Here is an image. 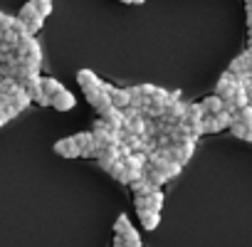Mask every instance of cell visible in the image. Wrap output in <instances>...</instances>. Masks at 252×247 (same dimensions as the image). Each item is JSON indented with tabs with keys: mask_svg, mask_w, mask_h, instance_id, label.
<instances>
[{
	"mask_svg": "<svg viewBox=\"0 0 252 247\" xmlns=\"http://www.w3.org/2000/svg\"><path fill=\"white\" fill-rule=\"evenodd\" d=\"M87 101L96 109L99 116H104L109 109H114V99H111V92H104V89H94V92H84Z\"/></svg>",
	"mask_w": 252,
	"mask_h": 247,
	"instance_id": "6da1fadb",
	"label": "cell"
},
{
	"mask_svg": "<svg viewBox=\"0 0 252 247\" xmlns=\"http://www.w3.org/2000/svg\"><path fill=\"white\" fill-rule=\"evenodd\" d=\"M114 235L124 237L126 242H136V240H141L139 232H136V227L131 225L129 215H119V217H116V222H114Z\"/></svg>",
	"mask_w": 252,
	"mask_h": 247,
	"instance_id": "7a4b0ae2",
	"label": "cell"
},
{
	"mask_svg": "<svg viewBox=\"0 0 252 247\" xmlns=\"http://www.w3.org/2000/svg\"><path fill=\"white\" fill-rule=\"evenodd\" d=\"M55 154L62 156V158H77V156H82V149L74 141V136H67V139H60L55 144Z\"/></svg>",
	"mask_w": 252,
	"mask_h": 247,
	"instance_id": "3957f363",
	"label": "cell"
},
{
	"mask_svg": "<svg viewBox=\"0 0 252 247\" xmlns=\"http://www.w3.org/2000/svg\"><path fill=\"white\" fill-rule=\"evenodd\" d=\"M186 114H188V104H183V101L178 99V101H171V104H168L163 121H168V124H183V121H186Z\"/></svg>",
	"mask_w": 252,
	"mask_h": 247,
	"instance_id": "277c9868",
	"label": "cell"
},
{
	"mask_svg": "<svg viewBox=\"0 0 252 247\" xmlns=\"http://www.w3.org/2000/svg\"><path fill=\"white\" fill-rule=\"evenodd\" d=\"M77 84L84 89V92H94V89H101V79L92 72V69H79L77 72Z\"/></svg>",
	"mask_w": 252,
	"mask_h": 247,
	"instance_id": "5b68a950",
	"label": "cell"
},
{
	"mask_svg": "<svg viewBox=\"0 0 252 247\" xmlns=\"http://www.w3.org/2000/svg\"><path fill=\"white\" fill-rule=\"evenodd\" d=\"M116 161H121L119 146H101V151H99V156H96V163H99L104 171H109Z\"/></svg>",
	"mask_w": 252,
	"mask_h": 247,
	"instance_id": "8992f818",
	"label": "cell"
},
{
	"mask_svg": "<svg viewBox=\"0 0 252 247\" xmlns=\"http://www.w3.org/2000/svg\"><path fill=\"white\" fill-rule=\"evenodd\" d=\"M235 84H237V77H235L232 72H225V74L218 79V84H215V94H218V96H222V99H227V96L232 94Z\"/></svg>",
	"mask_w": 252,
	"mask_h": 247,
	"instance_id": "52a82bcc",
	"label": "cell"
},
{
	"mask_svg": "<svg viewBox=\"0 0 252 247\" xmlns=\"http://www.w3.org/2000/svg\"><path fill=\"white\" fill-rule=\"evenodd\" d=\"M74 94L72 92H67V89H62L60 94H55L52 96V109H57V111H69V109H74Z\"/></svg>",
	"mask_w": 252,
	"mask_h": 247,
	"instance_id": "ba28073f",
	"label": "cell"
},
{
	"mask_svg": "<svg viewBox=\"0 0 252 247\" xmlns=\"http://www.w3.org/2000/svg\"><path fill=\"white\" fill-rule=\"evenodd\" d=\"M136 213H139V220H141V225H144L146 230H156V227H158V222H161L158 210L146 208V210H136Z\"/></svg>",
	"mask_w": 252,
	"mask_h": 247,
	"instance_id": "9c48e42d",
	"label": "cell"
},
{
	"mask_svg": "<svg viewBox=\"0 0 252 247\" xmlns=\"http://www.w3.org/2000/svg\"><path fill=\"white\" fill-rule=\"evenodd\" d=\"M30 101H32V96H30V92L20 84L18 89H15V94H13V99H10V104L18 109V111H23V109H28L30 106Z\"/></svg>",
	"mask_w": 252,
	"mask_h": 247,
	"instance_id": "30bf717a",
	"label": "cell"
},
{
	"mask_svg": "<svg viewBox=\"0 0 252 247\" xmlns=\"http://www.w3.org/2000/svg\"><path fill=\"white\" fill-rule=\"evenodd\" d=\"M101 119H106V124H109V126L111 129H124V124H126V116H124V109H109Z\"/></svg>",
	"mask_w": 252,
	"mask_h": 247,
	"instance_id": "8fae6325",
	"label": "cell"
},
{
	"mask_svg": "<svg viewBox=\"0 0 252 247\" xmlns=\"http://www.w3.org/2000/svg\"><path fill=\"white\" fill-rule=\"evenodd\" d=\"M111 99H114V106L116 109H126V106H131V89H114L111 92Z\"/></svg>",
	"mask_w": 252,
	"mask_h": 247,
	"instance_id": "7c38bea8",
	"label": "cell"
},
{
	"mask_svg": "<svg viewBox=\"0 0 252 247\" xmlns=\"http://www.w3.org/2000/svg\"><path fill=\"white\" fill-rule=\"evenodd\" d=\"M129 185H131L134 195H149V193H154V190H156V185H154L146 176H144V178H139V181H131Z\"/></svg>",
	"mask_w": 252,
	"mask_h": 247,
	"instance_id": "4fadbf2b",
	"label": "cell"
},
{
	"mask_svg": "<svg viewBox=\"0 0 252 247\" xmlns=\"http://www.w3.org/2000/svg\"><path fill=\"white\" fill-rule=\"evenodd\" d=\"M203 106H205L208 114H220V111L225 109V99L218 96V94H213V96H205V99H203Z\"/></svg>",
	"mask_w": 252,
	"mask_h": 247,
	"instance_id": "5bb4252c",
	"label": "cell"
},
{
	"mask_svg": "<svg viewBox=\"0 0 252 247\" xmlns=\"http://www.w3.org/2000/svg\"><path fill=\"white\" fill-rule=\"evenodd\" d=\"M193 149H195V141L176 144V161H178V163H188V161H190V156H193Z\"/></svg>",
	"mask_w": 252,
	"mask_h": 247,
	"instance_id": "9a60e30c",
	"label": "cell"
},
{
	"mask_svg": "<svg viewBox=\"0 0 252 247\" xmlns=\"http://www.w3.org/2000/svg\"><path fill=\"white\" fill-rule=\"evenodd\" d=\"M144 176H146V178H149V181H151L156 188H161V185L168 181V178H166V176H163V173H161L156 166H151V163H146V168H144Z\"/></svg>",
	"mask_w": 252,
	"mask_h": 247,
	"instance_id": "2e32d148",
	"label": "cell"
},
{
	"mask_svg": "<svg viewBox=\"0 0 252 247\" xmlns=\"http://www.w3.org/2000/svg\"><path fill=\"white\" fill-rule=\"evenodd\" d=\"M109 173H111L119 183H131V178H129V168L124 166V161H116V163L109 168Z\"/></svg>",
	"mask_w": 252,
	"mask_h": 247,
	"instance_id": "e0dca14e",
	"label": "cell"
},
{
	"mask_svg": "<svg viewBox=\"0 0 252 247\" xmlns=\"http://www.w3.org/2000/svg\"><path fill=\"white\" fill-rule=\"evenodd\" d=\"M64 87H62V82H57L55 77H42V92L45 94H50V96H55V94H60Z\"/></svg>",
	"mask_w": 252,
	"mask_h": 247,
	"instance_id": "ac0fdd59",
	"label": "cell"
},
{
	"mask_svg": "<svg viewBox=\"0 0 252 247\" xmlns=\"http://www.w3.org/2000/svg\"><path fill=\"white\" fill-rule=\"evenodd\" d=\"M203 124H205V134H218V131H222L220 121H218V114H205Z\"/></svg>",
	"mask_w": 252,
	"mask_h": 247,
	"instance_id": "d6986e66",
	"label": "cell"
},
{
	"mask_svg": "<svg viewBox=\"0 0 252 247\" xmlns=\"http://www.w3.org/2000/svg\"><path fill=\"white\" fill-rule=\"evenodd\" d=\"M230 72H232L235 77H240V74H245V72H247V57H245V52L230 62Z\"/></svg>",
	"mask_w": 252,
	"mask_h": 247,
	"instance_id": "ffe728a7",
	"label": "cell"
},
{
	"mask_svg": "<svg viewBox=\"0 0 252 247\" xmlns=\"http://www.w3.org/2000/svg\"><path fill=\"white\" fill-rule=\"evenodd\" d=\"M235 121L245 124V126H252V104H247V106L237 109V111H235Z\"/></svg>",
	"mask_w": 252,
	"mask_h": 247,
	"instance_id": "44dd1931",
	"label": "cell"
},
{
	"mask_svg": "<svg viewBox=\"0 0 252 247\" xmlns=\"http://www.w3.org/2000/svg\"><path fill=\"white\" fill-rule=\"evenodd\" d=\"M35 15H40V13H37V8H35L32 0H30V3H25V5L20 8V13H18V18H20L23 23H28V20H30V18H35Z\"/></svg>",
	"mask_w": 252,
	"mask_h": 247,
	"instance_id": "7402d4cb",
	"label": "cell"
},
{
	"mask_svg": "<svg viewBox=\"0 0 252 247\" xmlns=\"http://www.w3.org/2000/svg\"><path fill=\"white\" fill-rule=\"evenodd\" d=\"M74 141L79 144V149H89V146H94V144H96V139H94V134H92V131H82V134H77V136H74Z\"/></svg>",
	"mask_w": 252,
	"mask_h": 247,
	"instance_id": "603a6c76",
	"label": "cell"
},
{
	"mask_svg": "<svg viewBox=\"0 0 252 247\" xmlns=\"http://www.w3.org/2000/svg\"><path fill=\"white\" fill-rule=\"evenodd\" d=\"M163 193H161V188H156L154 193H149V203H151V210H158L161 213V208H163Z\"/></svg>",
	"mask_w": 252,
	"mask_h": 247,
	"instance_id": "cb8c5ba5",
	"label": "cell"
},
{
	"mask_svg": "<svg viewBox=\"0 0 252 247\" xmlns=\"http://www.w3.org/2000/svg\"><path fill=\"white\" fill-rule=\"evenodd\" d=\"M25 25H28V32H30V35H37V32L42 30V25H45V18H42V15H35V18H30Z\"/></svg>",
	"mask_w": 252,
	"mask_h": 247,
	"instance_id": "d4e9b609",
	"label": "cell"
},
{
	"mask_svg": "<svg viewBox=\"0 0 252 247\" xmlns=\"http://www.w3.org/2000/svg\"><path fill=\"white\" fill-rule=\"evenodd\" d=\"M32 3H35V8H37V13L42 18H47L52 13V0H32Z\"/></svg>",
	"mask_w": 252,
	"mask_h": 247,
	"instance_id": "484cf974",
	"label": "cell"
},
{
	"mask_svg": "<svg viewBox=\"0 0 252 247\" xmlns=\"http://www.w3.org/2000/svg\"><path fill=\"white\" fill-rule=\"evenodd\" d=\"M136 92H139L141 96H154L156 87H154V84H141V87H136Z\"/></svg>",
	"mask_w": 252,
	"mask_h": 247,
	"instance_id": "4316f807",
	"label": "cell"
},
{
	"mask_svg": "<svg viewBox=\"0 0 252 247\" xmlns=\"http://www.w3.org/2000/svg\"><path fill=\"white\" fill-rule=\"evenodd\" d=\"M114 247H126L124 237H119V235H116V237H114Z\"/></svg>",
	"mask_w": 252,
	"mask_h": 247,
	"instance_id": "83f0119b",
	"label": "cell"
},
{
	"mask_svg": "<svg viewBox=\"0 0 252 247\" xmlns=\"http://www.w3.org/2000/svg\"><path fill=\"white\" fill-rule=\"evenodd\" d=\"M247 25H250V30H252V5H247Z\"/></svg>",
	"mask_w": 252,
	"mask_h": 247,
	"instance_id": "f1b7e54d",
	"label": "cell"
},
{
	"mask_svg": "<svg viewBox=\"0 0 252 247\" xmlns=\"http://www.w3.org/2000/svg\"><path fill=\"white\" fill-rule=\"evenodd\" d=\"M181 99V92H171V101H178Z\"/></svg>",
	"mask_w": 252,
	"mask_h": 247,
	"instance_id": "f546056e",
	"label": "cell"
},
{
	"mask_svg": "<svg viewBox=\"0 0 252 247\" xmlns=\"http://www.w3.org/2000/svg\"><path fill=\"white\" fill-rule=\"evenodd\" d=\"M0 62H5V52L3 50H0Z\"/></svg>",
	"mask_w": 252,
	"mask_h": 247,
	"instance_id": "4dcf8cb0",
	"label": "cell"
},
{
	"mask_svg": "<svg viewBox=\"0 0 252 247\" xmlns=\"http://www.w3.org/2000/svg\"><path fill=\"white\" fill-rule=\"evenodd\" d=\"M3 124H5V116H3V114H0V126H3Z\"/></svg>",
	"mask_w": 252,
	"mask_h": 247,
	"instance_id": "1f68e13d",
	"label": "cell"
},
{
	"mask_svg": "<svg viewBox=\"0 0 252 247\" xmlns=\"http://www.w3.org/2000/svg\"><path fill=\"white\" fill-rule=\"evenodd\" d=\"M131 3H136V5H141V3H144V0H131Z\"/></svg>",
	"mask_w": 252,
	"mask_h": 247,
	"instance_id": "d6a6232c",
	"label": "cell"
},
{
	"mask_svg": "<svg viewBox=\"0 0 252 247\" xmlns=\"http://www.w3.org/2000/svg\"><path fill=\"white\" fill-rule=\"evenodd\" d=\"M245 3H247V5H252V0H245Z\"/></svg>",
	"mask_w": 252,
	"mask_h": 247,
	"instance_id": "836d02e7",
	"label": "cell"
}]
</instances>
